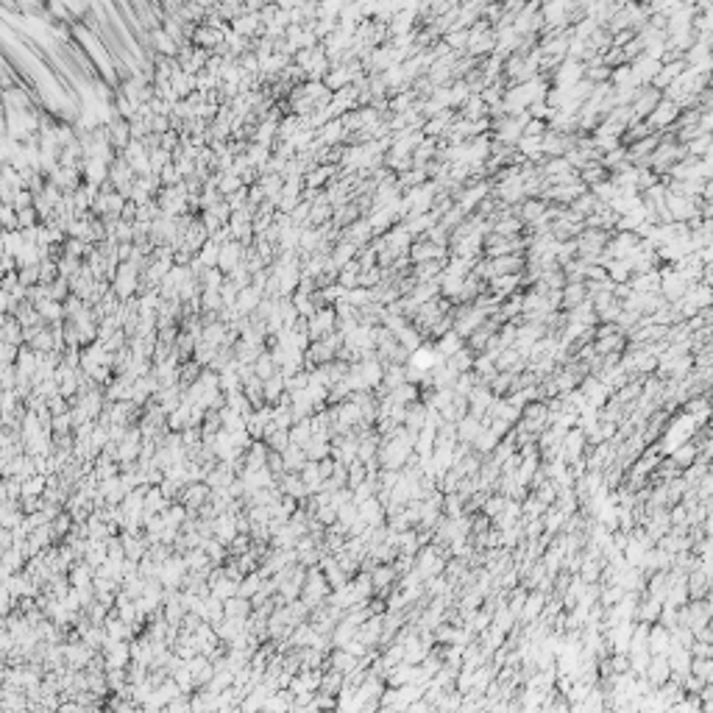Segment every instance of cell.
<instances>
[{
    "mask_svg": "<svg viewBox=\"0 0 713 713\" xmlns=\"http://www.w3.org/2000/svg\"><path fill=\"white\" fill-rule=\"evenodd\" d=\"M218 254H221V245L215 240H206L198 251H195V260L209 271V268H218Z\"/></svg>",
    "mask_w": 713,
    "mask_h": 713,
    "instance_id": "484cf974",
    "label": "cell"
},
{
    "mask_svg": "<svg viewBox=\"0 0 713 713\" xmlns=\"http://www.w3.org/2000/svg\"><path fill=\"white\" fill-rule=\"evenodd\" d=\"M292 64H296L301 73H304V78H310V81H321L326 73H329V56L323 53V48L321 45H315V48H310V51H299L296 56H292Z\"/></svg>",
    "mask_w": 713,
    "mask_h": 713,
    "instance_id": "6da1fadb",
    "label": "cell"
},
{
    "mask_svg": "<svg viewBox=\"0 0 713 713\" xmlns=\"http://www.w3.org/2000/svg\"><path fill=\"white\" fill-rule=\"evenodd\" d=\"M34 226H39V215H36V209H34V206H28V209H20V212H17V229L23 232V229H34Z\"/></svg>",
    "mask_w": 713,
    "mask_h": 713,
    "instance_id": "836d02e7",
    "label": "cell"
},
{
    "mask_svg": "<svg viewBox=\"0 0 713 713\" xmlns=\"http://www.w3.org/2000/svg\"><path fill=\"white\" fill-rule=\"evenodd\" d=\"M668 677H672V668H668L666 655H652V658H649V666H647V672H644V680H647L649 686L660 688L663 683H668Z\"/></svg>",
    "mask_w": 713,
    "mask_h": 713,
    "instance_id": "4fadbf2b",
    "label": "cell"
},
{
    "mask_svg": "<svg viewBox=\"0 0 713 713\" xmlns=\"http://www.w3.org/2000/svg\"><path fill=\"white\" fill-rule=\"evenodd\" d=\"M474 357H477V354H474L468 346H466V349H460L454 357H449L446 362H449V365H451L457 373H471V371H474Z\"/></svg>",
    "mask_w": 713,
    "mask_h": 713,
    "instance_id": "4316f807",
    "label": "cell"
},
{
    "mask_svg": "<svg viewBox=\"0 0 713 713\" xmlns=\"http://www.w3.org/2000/svg\"><path fill=\"white\" fill-rule=\"evenodd\" d=\"M543 610H547V594L543 591H529L527 594V599H524V610H521V621H538L540 616H543Z\"/></svg>",
    "mask_w": 713,
    "mask_h": 713,
    "instance_id": "ac0fdd59",
    "label": "cell"
},
{
    "mask_svg": "<svg viewBox=\"0 0 713 713\" xmlns=\"http://www.w3.org/2000/svg\"><path fill=\"white\" fill-rule=\"evenodd\" d=\"M677 117H680V106L672 103V101H666V98H660V103L655 106V112H652L644 123L649 125L655 134H663V132H668V129H675Z\"/></svg>",
    "mask_w": 713,
    "mask_h": 713,
    "instance_id": "3957f363",
    "label": "cell"
},
{
    "mask_svg": "<svg viewBox=\"0 0 713 713\" xmlns=\"http://www.w3.org/2000/svg\"><path fill=\"white\" fill-rule=\"evenodd\" d=\"M527 594H529V591H524V588H516V591H513V597H510V602H508V605H505V608H508V610H510V616H513V618H518V616H521V610H524V599H527Z\"/></svg>",
    "mask_w": 713,
    "mask_h": 713,
    "instance_id": "e575fe53",
    "label": "cell"
},
{
    "mask_svg": "<svg viewBox=\"0 0 713 713\" xmlns=\"http://www.w3.org/2000/svg\"><path fill=\"white\" fill-rule=\"evenodd\" d=\"M368 577H371V585H373V594H385L390 588V582L396 579V568L393 566H376Z\"/></svg>",
    "mask_w": 713,
    "mask_h": 713,
    "instance_id": "7402d4cb",
    "label": "cell"
},
{
    "mask_svg": "<svg viewBox=\"0 0 713 713\" xmlns=\"http://www.w3.org/2000/svg\"><path fill=\"white\" fill-rule=\"evenodd\" d=\"M81 182L90 184L95 190H101L103 184H109V164L101 159H81Z\"/></svg>",
    "mask_w": 713,
    "mask_h": 713,
    "instance_id": "52a82bcc",
    "label": "cell"
},
{
    "mask_svg": "<svg viewBox=\"0 0 713 713\" xmlns=\"http://www.w3.org/2000/svg\"><path fill=\"white\" fill-rule=\"evenodd\" d=\"M257 184H260L265 201H268V203H276V198L282 195V184H284V179L276 176V173H262V176L257 179Z\"/></svg>",
    "mask_w": 713,
    "mask_h": 713,
    "instance_id": "603a6c76",
    "label": "cell"
},
{
    "mask_svg": "<svg viewBox=\"0 0 713 713\" xmlns=\"http://www.w3.org/2000/svg\"><path fill=\"white\" fill-rule=\"evenodd\" d=\"M242 254H245V248H242L237 240L223 242V245H221V254H218V271H221L223 276H229L234 268L242 265Z\"/></svg>",
    "mask_w": 713,
    "mask_h": 713,
    "instance_id": "9c48e42d",
    "label": "cell"
},
{
    "mask_svg": "<svg viewBox=\"0 0 713 713\" xmlns=\"http://www.w3.org/2000/svg\"><path fill=\"white\" fill-rule=\"evenodd\" d=\"M148 39H151V51H153L156 56H162V59H176L179 45L162 31V25L153 28V31H148Z\"/></svg>",
    "mask_w": 713,
    "mask_h": 713,
    "instance_id": "5bb4252c",
    "label": "cell"
},
{
    "mask_svg": "<svg viewBox=\"0 0 713 713\" xmlns=\"http://www.w3.org/2000/svg\"><path fill=\"white\" fill-rule=\"evenodd\" d=\"M357 513L365 521V527H382L385 524V508L379 505V499H376V496L362 501V505H357Z\"/></svg>",
    "mask_w": 713,
    "mask_h": 713,
    "instance_id": "d6986e66",
    "label": "cell"
},
{
    "mask_svg": "<svg viewBox=\"0 0 713 713\" xmlns=\"http://www.w3.org/2000/svg\"><path fill=\"white\" fill-rule=\"evenodd\" d=\"M262 290H257L254 284H248V287H242L240 292H237V301H234V310H237V315L240 318H251L257 310H260V304H262Z\"/></svg>",
    "mask_w": 713,
    "mask_h": 713,
    "instance_id": "30bf717a",
    "label": "cell"
},
{
    "mask_svg": "<svg viewBox=\"0 0 713 713\" xmlns=\"http://www.w3.org/2000/svg\"><path fill=\"white\" fill-rule=\"evenodd\" d=\"M3 232H6V229H3V226H0V237H3Z\"/></svg>",
    "mask_w": 713,
    "mask_h": 713,
    "instance_id": "d590c367",
    "label": "cell"
},
{
    "mask_svg": "<svg viewBox=\"0 0 713 713\" xmlns=\"http://www.w3.org/2000/svg\"><path fill=\"white\" fill-rule=\"evenodd\" d=\"M407 260H410V265L449 260V248H440V245H435V242H429V240H424V237H418V240L410 245V251H407Z\"/></svg>",
    "mask_w": 713,
    "mask_h": 713,
    "instance_id": "5b68a950",
    "label": "cell"
},
{
    "mask_svg": "<svg viewBox=\"0 0 713 713\" xmlns=\"http://www.w3.org/2000/svg\"><path fill=\"white\" fill-rule=\"evenodd\" d=\"M579 78H585V64L577 62V59H563V62L555 67L549 84H552V87H574Z\"/></svg>",
    "mask_w": 713,
    "mask_h": 713,
    "instance_id": "8992f818",
    "label": "cell"
},
{
    "mask_svg": "<svg viewBox=\"0 0 713 713\" xmlns=\"http://www.w3.org/2000/svg\"><path fill=\"white\" fill-rule=\"evenodd\" d=\"M668 641H672V636H668L666 627L649 624V638H647L649 655H666V652H668Z\"/></svg>",
    "mask_w": 713,
    "mask_h": 713,
    "instance_id": "ffe728a7",
    "label": "cell"
},
{
    "mask_svg": "<svg viewBox=\"0 0 713 713\" xmlns=\"http://www.w3.org/2000/svg\"><path fill=\"white\" fill-rule=\"evenodd\" d=\"M0 226H3L6 232L17 229V209L12 203H0Z\"/></svg>",
    "mask_w": 713,
    "mask_h": 713,
    "instance_id": "d6a6232c",
    "label": "cell"
},
{
    "mask_svg": "<svg viewBox=\"0 0 713 713\" xmlns=\"http://www.w3.org/2000/svg\"><path fill=\"white\" fill-rule=\"evenodd\" d=\"M251 371H254V376H257L260 382H265V379H271L273 373H279V365L273 362L271 351L265 349V351H262V354H260V357L254 360V365H251Z\"/></svg>",
    "mask_w": 713,
    "mask_h": 713,
    "instance_id": "cb8c5ba5",
    "label": "cell"
},
{
    "mask_svg": "<svg viewBox=\"0 0 713 713\" xmlns=\"http://www.w3.org/2000/svg\"><path fill=\"white\" fill-rule=\"evenodd\" d=\"M658 273H660V296H663V301L666 304H677L683 296H686V290L691 287L672 265H663V268H658Z\"/></svg>",
    "mask_w": 713,
    "mask_h": 713,
    "instance_id": "7a4b0ae2",
    "label": "cell"
},
{
    "mask_svg": "<svg viewBox=\"0 0 713 713\" xmlns=\"http://www.w3.org/2000/svg\"><path fill=\"white\" fill-rule=\"evenodd\" d=\"M287 396V390H284V379H282V373H273L271 379H265L262 382V399H265V404H279L282 399Z\"/></svg>",
    "mask_w": 713,
    "mask_h": 713,
    "instance_id": "44dd1931",
    "label": "cell"
},
{
    "mask_svg": "<svg viewBox=\"0 0 713 713\" xmlns=\"http://www.w3.org/2000/svg\"><path fill=\"white\" fill-rule=\"evenodd\" d=\"M443 360L438 357V351L432 349V343H424L421 349H415L410 357H407V365L410 368H415V371H421V373H429L435 365H440Z\"/></svg>",
    "mask_w": 713,
    "mask_h": 713,
    "instance_id": "7c38bea8",
    "label": "cell"
},
{
    "mask_svg": "<svg viewBox=\"0 0 713 713\" xmlns=\"http://www.w3.org/2000/svg\"><path fill=\"white\" fill-rule=\"evenodd\" d=\"M432 349L438 351V357H440V360H449V357H454L460 349H466V340L460 338V334H457L454 329H449L446 334H440V338L432 343Z\"/></svg>",
    "mask_w": 713,
    "mask_h": 713,
    "instance_id": "2e32d148",
    "label": "cell"
},
{
    "mask_svg": "<svg viewBox=\"0 0 713 713\" xmlns=\"http://www.w3.org/2000/svg\"><path fill=\"white\" fill-rule=\"evenodd\" d=\"M332 666H334V672L349 675V672H357V658L351 652H346V649H338L332 655Z\"/></svg>",
    "mask_w": 713,
    "mask_h": 713,
    "instance_id": "f1b7e54d",
    "label": "cell"
},
{
    "mask_svg": "<svg viewBox=\"0 0 713 713\" xmlns=\"http://www.w3.org/2000/svg\"><path fill=\"white\" fill-rule=\"evenodd\" d=\"M547 209H549V203L543 201V198H524V201L516 206V215H518V221L529 229V226H535L543 215H547Z\"/></svg>",
    "mask_w": 713,
    "mask_h": 713,
    "instance_id": "8fae6325",
    "label": "cell"
},
{
    "mask_svg": "<svg viewBox=\"0 0 713 713\" xmlns=\"http://www.w3.org/2000/svg\"><path fill=\"white\" fill-rule=\"evenodd\" d=\"M482 432V421L479 418H474L471 412H466L463 418H460V421L454 424V435H457V443H474V438Z\"/></svg>",
    "mask_w": 713,
    "mask_h": 713,
    "instance_id": "9a60e30c",
    "label": "cell"
},
{
    "mask_svg": "<svg viewBox=\"0 0 713 713\" xmlns=\"http://www.w3.org/2000/svg\"><path fill=\"white\" fill-rule=\"evenodd\" d=\"M471 446L477 449L474 454H490V451H493V449L499 446V438H493V435H490V432H488V429L482 427V432H479V435L474 438V443H471Z\"/></svg>",
    "mask_w": 713,
    "mask_h": 713,
    "instance_id": "1f68e13d",
    "label": "cell"
},
{
    "mask_svg": "<svg viewBox=\"0 0 713 713\" xmlns=\"http://www.w3.org/2000/svg\"><path fill=\"white\" fill-rule=\"evenodd\" d=\"M148 162H151V176L159 179V173L173 162V153H167V151H162V148H153V151H148Z\"/></svg>",
    "mask_w": 713,
    "mask_h": 713,
    "instance_id": "f546056e",
    "label": "cell"
},
{
    "mask_svg": "<svg viewBox=\"0 0 713 713\" xmlns=\"http://www.w3.org/2000/svg\"><path fill=\"white\" fill-rule=\"evenodd\" d=\"M602 268H605V276H608V282L613 287L630 284V279H633V268H630V262H627V260H608Z\"/></svg>",
    "mask_w": 713,
    "mask_h": 713,
    "instance_id": "e0dca14e",
    "label": "cell"
},
{
    "mask_svg": "<svg viewBox=\"0 0 713 713\" xmlns=\"http://www.w3.org/2000/svg\"><path fill=\"white\" fill-rule=\"evenodd\" d=\"M343 301H346L351 310H362L365 304H371V290H368V287H351V290H346Z\"/></svg>",
    "mask_w": 713,
    "mask_h": 713,
    "instance_id": "4dcf8cb0",
    "label": "cell"
},
{
    "mask_svg": "<svg viewBox=\"0 0 713 713\" xmlns=\"http://www.w3.org/2000/svg\"><path fill=\"white\" fill-rule=\"evenodd\" d=\"M660 92L658 90H652V87H641L638 90V95H636V101L630 103V112H633V120L636 123H644L652 112H655V106L660 103Z\"/></svg>",
    "mask_w": 713,
    "mask_h": 713,
    "instance_id": "ba28073f",
    "label": "cell"
},
{
    "mask_svg": "<svg viewBox=\"0 0 713 713\" xmlns=\"http://www.w3.org/2000/svg\"><path fill=\"white\" fill-rule=\"evenodd\" d=\"M304 326H307V334H310V343H315V340H323L326 334H332L334 329H338V318H334L332 307H321L310 321H304Z\"/></svg>",
    "mask_w": 713,
    "mask_h": 713,
    "instance_id": "277c9868",
    "label": "cell"
},
{
    "mask_svg": "<svg viewBox=\"0 0 713 713\" xmlns=\"http://www.w3.org/2000/svg\"><path fill=\"white\" fill-rule=\"evenodd\" d=\"M710 145H713V137H710V134H699V137L688 140V142L683 145L686 159H702V156H708V153H710Z\"/></svg>",
    "mask_w": 713,
    "mask_h": 713,
    "instance_id": "d4e9b609",
    "label": "cell"
},
{
    "mask_svg": "<svg viewBox=\"0 0 713 713\" xmlns=\"http://www.w3.org/2000/svg\"><path fill=\"white\" fill-rule=\"evenodd\" d=\"M282 488H284V496L296 499V501H301V499H307V496H310L299 474H284V485H282Z\"/></svg>",
    "mask_w": 713,
    "mask_h": 713,
    "instance_id": "83f0119b",
    "label": "cell"
}]
</instances>
